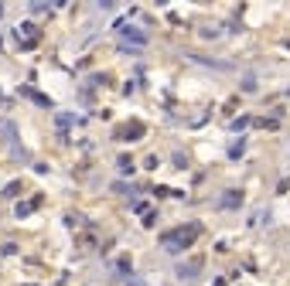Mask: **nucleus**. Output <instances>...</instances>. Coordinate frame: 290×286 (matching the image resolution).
I'll list each match as a JSON object with an SVG mask.
<instances>
[{"label": "nucleus", "instance_id": "obj_1", "mask_svg": "<svg viewBox=\"0 0 290 286\" xmlns=\"http://www.w3.org/2000/svg\"><path fill=\"white\" fill-rule=\"evenodd\" d=\"M195 235H198V229H188V232L178 229V232H167L160 242H164V249H167V252H181V249H188V245L195 242Z\"/></svg>", "mask_w": 290, "mask_h": 286}, {"label": "nucleus", "instance_id": "obj_2", "mask_svg": "<svg viewBox=\"0 0 290 286\" xmlns=\"http://www.w3.org/2000/svg\"><path fill=\"white\" fill-rule=\"evenodd\" d=\"M17 41L21 44H34L38 41V28H34V24H21V28H17Z\"/></svg>", "mask_w": 290, "mask_h": 286}, {"label": "nucleus", "instance_id": "obj_3", "mask_svg": "<svg viewBox=\"0 0 290 286\" xmlns=\"http://www.w3.org/2000/svg\"><path fill=\"white\" fill-rule=\"evenodd\" d=\"M198 269H202V259H188V262L178 266V276H195Z\"/></svg>", "mask_w": 290, "mask_h": 286}, {"label": "nucleus", "instance_id": "obj_4", "mask_svg": "<svg viewBox=\"0 0 290 286\" xmlns=\"http://www.w3.org/2000/svg\"><path fill=\"white\" fill-rule=\"evenodd\" d=\"M120 34H123V41H137V44H144V41H147V38H144V34H140L137 28H123Z\"/></svg>", "mask_w": 290, "mask_h": 286}, {"label": "nucleus", "instance_id": "obj_5", "mask_svg": "<svg viewBox=\"0 0 290 286\" xmlns=\"http://www.w3.org/2000/svg\"><path fill=\"white\" fill-rule=\"evenodd\" d=\"M239 201H243V194H236V191H225L222 204H225V208H232V204H239Z\"/></svg>", "mask_w": 290, "mask_h": 286}, {"label": "nucleus", "instance_id": "obj_6", "mask_svg": "<svg viewBox=\"0 0 290 286\" xmlns=\"http://www.w3.org/2000/svg\"><path fill=\"white\" fill-rule=\"evenodd\" d=\"M34 204H38V201H28V204H17V214H28V211H34Z\"/></svg>", "mask_w": 290, "mask_h": 286}]
</instances>
